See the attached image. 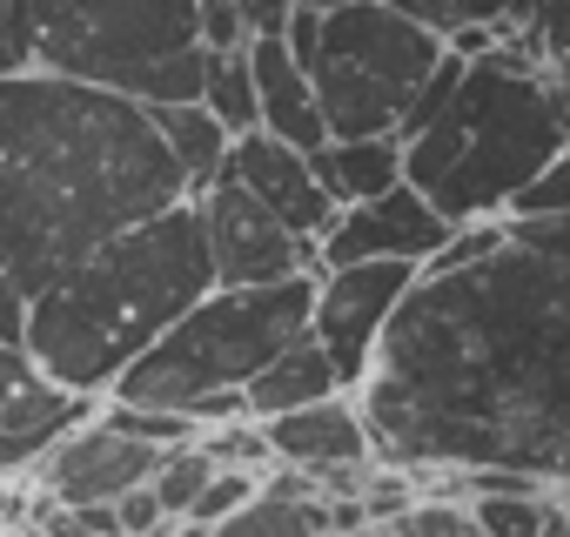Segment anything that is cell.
<instances>
[{
    "instance_id": "obj_1",
    "label": "cell",
    "mask_w": 570,
    "mask_h": 537,
    "mask_svg": "<svg viewBox=\"0 0 570 537\" xmlns=\"http://www.w3.org/2000/svg\"><path fill=\"white\" fill-rule=\"evenodd\" d=\"M356 403L396 470H523L570 490V262L510 242L423 276Z\"/></svg>"
},
{
    "instance_id": "obj_2",
    "label": "cell",
    "mask_w": 570,
    "mask_h": 537,
    "mask_svg": "<svg viewBox=\"0 0 570 537\" xmlns=\"http://www.w3.org/2000/svg\"><path fill=\"white\" fill-rule=\"evenodd\" d=\"M195 202L155 108L61 75L0 81V343L115 235Z\"/></svg>"
},
{
    "instance_id": "obj_3",
    "label": "cell",
    "mask_w": 570,
    "mask_h": 537,
    "mask_svg": "<svg viewBox=\"0 0 570 537\" xmlns=\"http://www.w3.org/2000/svg\"><path fill=\"white\" fill-rule=\"evenodd\" d=\"M215 290L222 283H215L202 202H181L115 235L108 248L75 262L55 290H41L21 343L55 383L108 403V390Z\"/></svg>"
},
{
    "instance_id": "obj_4",
    "label": "cell",
    "mask_w": 570,
    "mask_h": 537,
    "mask_svg": "<svg viewBox=\"0 0 570 537\" xmlns=\"http://www.w3.org/2000/svg\"><path fill=\"white\" fill-rule=\"evenodd\" d=\"M570 148V95L543 75L523 41L463 55V75L436 121L403 141L410 188L456 228L510 222L523 188Z\"/></svg>"
},
{
    "instance_id": "obj_5",
    "label": "cell",
    "mask_w": 570,
    "mask_h": 537,
    "mask_svg": "<svg viewBox=\"0 0 570 537\" xmlns=\"http://www.w3.org/2000/svg\"><path fill=\"white\" fill-rule=\"evenodd\" d=\"M28 14L41 75L141 108H188L208 88L202 0H28Z\"/></svg>"
},
{
    "instance_id": "obj_6",
    "label": "cell",
    "mask_w": 570,
    "mask_h": 537,
    "mask_svg": "<svg viewBox=\"0 0 570 537\" xmlns=\"http://www.w3.org/2000/svg\"><path fill=\"white\" fill-rule=\"evenodd\" d=\"M316 323V276L275 290H215L202 296L108 397L141 410H195L208 397L248 390L282 350H296Z\"/></svg>"
},
{
    "instance_id": "obj_7",
    "label": "cell",
    "mask_w": 570,
    "mask_h": 537,
    "mask_svg": "<svg viewBox=\"0 0 570 537\" xmlns=\"http://www.w3.org/2000/svg\"><path fill=\"white\" fill-rule=\"evenodd\" d=\"M443 61L450 35L390 8V0H350V8L323 14V48L309 61V81L323 95L330 141H370V135L403 141V121Z\"/></svg>"
},
{
    "instance_id": "obj_8",
    "label": "cell",
    "mask_w": 570,
    "mask_h": 537,
    "mask_svg": "<svg viewBox=\"0 0 570 537\" xmlns=\"http://www.w3.org/2000/svg\"><path fill=\"white\" fill-rule=\"evenodd\" d=\"M423 283L416 262H356V268H323L316 276V323L309 336L336 357L343 383L363 390L376 370V350L396 323V310L410 303V290Z\"/></svg>"
},
{
    "instance_id": "obj_9",
    "label": "cell",
    "mask_w": 570,
    "mask_h": 537,
    "mask_svg": "<svg viewBox=\"0 0 570 537\" xmlns=\"http://www.w3.org/2000/svg\"><path fill=\"white\" fill-rule=\"evenodd\" d=\"M195 202H202V222H208V255H215L222 290H275V283H296V276H323V255L282 215H268L242 182L222 175Z\"/></svg>"
},
{
    "instance_id": "obj_10",
    "label": "cell",
    "mask_w": 570,
    "mask_h": 537,
    "mask_svg": "<svg viewBox=\"0 0 570 537\" xmlns=\"http://www.w3.org/2000/svg\"><path fill=\"white\" fill-rule=\"evenodd\" d=\"M456 222L436 215L430 195H416L410 182L390 188L383 202H363V208H343V222L330 228L323 242V268H356V262H416L430 276V262L450 248Z\"/></svg>"
},
{
    "instance_id": "obj_11",
    "label": "cell",
    "mask_w": 570,
    "mask_h": 537,
    "mask_svg": "<svg viewBox=\"0 0 570 537\" xmlns=\"http://www.w3.org/2000/svg\"><path fill=\"white\" fill-rule=\"evenodd\" d=\"M161 457H168V450H155V443H141V437H121V430H108V423L95 417V423H81V430L35 470V497H41V504H68V510L121 504L128 490L155 484Z\"/></svg>"
},
{
    "instance_id": "obj_12",
    "label": "cell",
    "mask_w": 570,
    "mask_h": 537,
    "mask_svg": "<svg viewBox=\"0 0 570 537\" xmlns=\"http://www.w3.org/2000/svg\"><path fill=\"white\" fill-rule=\"evenodd\" d=\"M228 182H242L268 215H282L316 255H323V242H330V228L343 222V208L330 202V188H323V175H316V162L303 155V148H289V141H275V135H242L235 141V155H228Z\"/></svg>"
},
{
    "instance_id": "obj_13",
    "label": "cell",
    "mask_w": 570,
    "mask_h": 537,
    "mask_svg": "<svg viewBox=\"0 0 570 537\" xmlns=\"http://www.w3.org/2000/svg\"><path fill=\"white\" fill-rule=\"evenodd\" d=\"M262 437H268L282 470H303V477H336V470L376 463V437H370V417H363L356 390L330 397V403H309V410H289V417H268Z\"/></svg>"
},
{
    "instance_id": "obj_14",
    "label": "cell",
    "mask_w": 570,
    "mask_h": 537,
    "mask_svg": "<svg viewBox=\"0 0 570 537\" xmlns=\"http://www.w3.org/2000/svg\"><path fill=\"white\" fill-rule=\"evenodd\" d=\"M101 403L55 383L48 370L14 397V403H0V484H14V477H35L81 423H95Z\"/></svg>"
},
{
    "instance_id": "obj_15",
    "label": "cell",
    "mask_w": 570,
    "mask_h": 537,
    "mask_svg": "<svg viewBox=\"0 0 570 537\" xmlns=\"http://www.w3.org/2000/svg\"><path fill=\"white\" fill-rule=\"evenodd\" d=\"M248 61H255V95H262V135L289 141L303 155L330 148V115H323V95H316L309 68L296 61V48L282 35H255Z\"/></svg>"
},
{
    "instance_id": "obj_16",
    "label": "cell",
    "mask_w": 570,
    "mask_h": 537,
    "mask_svg": "<svg viewBox=\"0 0 570 537\" xmlns=\"http://www.w3.org/2000/svg\"><path fill=\"white\" fill-rule=\"evenodd\" d=\"M330 397H350V383H343L336 357H330L316 336H303L296 350H282V357L248 383V417H255V423H268V417H289V410L330 403Z\"/></svg>"
},
{
    "instance_id": "obj_17",
    "label": "cell",
    "mask_w": 570,
    "mask_h": 537,
    "mask_svg": "<svg viewBox=\"0 0 570 537\" xmlns=\"http://www.w3.org/2000/svg\"><path fill=\"white\" fill-rule=\"evenodd\" d=\"M330 202L336 208H363V202H383L390 188L410 182V162H403V141L396 135H370V141H330L309 155Z\"/></svg>"
},
{
    "instance_id": "obj_18",
    "label": "cell",
    "mask_w": 570,
    "mask_h": 537,
    "mask_svg": "<svg viewBox=\"0 0 570 537\" xmlns=\"http://www.w3.org/2000/svg\"><path fill=\"white\" fill-rule=\"evenodd\" d=\"M390 8L430 21L436 35H450L456 55H476V48H497V41H517L530 28V8L537 0H390Z\"/></svg>"
},
{
    "instance_id": "obj_19",
    "label": "cell",
    "mask_w": 570,
    "mask_h": 537,
    "mask_svg": "<svg viewBox=\"0 0 570 537\" xmlns=\"http://www.w3.org/2000/svg\"><path fill=\"white\" fill-rule=\"evenodd\" d=\"M155 121H161V135H168V148H175V162H181L188 188H195V195H208V188L228 175L235 135H228L202 101H188V108H155Z\"/></svg>"
},
{
    "instance_id": "obj_20",
    "label": "cell",
    "mask_w": 570,
    "mask_h": 537,
    "mask_svg": "<svg viewBox=\"0 0 570 537\" xmlns=\"http://www.w3.org/2000/svg\"><path fill=\"white\" fill-rule=\"evenodd\" d=\"M181 537H330V504L323 497H289V490H262L242 517L228 524H181Z\"/></svg>"
},
{
    "instance_id": "obj_21",
    "label": "cell",
    "mask_w": 570,
    "mask_h": 537,
    "mask_svg": "<svg viewBox=\"0 0 570 537\" xmlns=\"http://www.w3.org/2000/svg\"><path fill=\"white\" fill-rule=\"evenodd\" d=\"M202 108L242 141V135H255L262 128V95H255V61H248V48L242 55H208V88H202Z\"/></svg>"
},
{
    "instance_id": "obj_22",
    "label": "cell",
    "mask_w": 570,
    "mask_h": 537,
    "mask_svg": "<svg viewBox=\"0 0 570 537\" xmlns=\"http://www.w3.org/2000/svg\"><path fill=\"white\" fill-rule=\"evenodd\" d=\"M476 537H557V490H503L470 497Z\"/></svg>"
},
{
    "instance_id": "obj_23",
    "label": "cell",
    "mask_w": 570,
    "mask_h": 537,
    "mask_svg": "<svg viewBox=\"0 0 570 537\" xmlns=\"http://www.w3.org/2000/svg\"><path fill=\"white\" fill-rule=\"evenodd\" d=\"M215 457H208V443H181V450H168L161 457V470H155V497L168 504V517L175 524H188V510L202 504V490L215 484Z\"/></svg>"
},
{
    "instance_id": "obj_24",
    "label": "cell",
    "mask_w": 570,
    "mask_h": 537,
    "mask_svg": "<svg viewBox=\"0 0 570 537\" xmlns=\"http://www.w3.org/2000/svg\"><path fill=\"white\" fill-rule=\"evenodd\" d=\"M537 61H543V75L570 95V0H537L530 8V28L517 35Z\"/></svg>"
},
{
    "instance_id": "obj_25",
    "label": "cell",
    "mask_w": 570,
    "mask_h": 537,
    "mask_svg": "<svg viewBox=\"0 0 570 537\" xmlns=\"http://www.w3.org/2000/svg\"><path fill=\"white\" fill-rule=\"evenodd\" d=\"M262 490H268L262 470H215V484L202 490V504L188 510V524H202V530H208V524H228V517H242Z\"/></svg>"
},
{
    "instance_id": "obj_26",
    "label": "cell",
    "mask_w": 570,
    "mask_h": 537,
    "mask_svg": "<svg viewBox=\"0 0 570 537\" xmlns=\"http://www.w3.org/2000/svg\"><path fill=\"white\" fill-rule=\"evenodd\" d=\"M396 537H476V517L456 497H416L396 517Z\"/></svg>"
},
{
    "instance_id": "obj_27",
    "label": "cell",
    "mask_w": 570,
    "mask_h": 537,
    "mask_svg": "<svg viewBox=\"0 0 570 537\" xmlns=\"http://www.w3.org/2000/svg\"><path fill=\"white\" fill-rule=\"evenodd\" d=\"M14 75H41L35 14H28V0H0V81H14Z\"/></svg>"
},
{
    "instance_id": "obj_28",
    "label": "cell",
    "mask_w": 570,
    "mask_h": 537,
    "mask_svg": "<svg viewBox=\"0 0 570 537\" xmlns=\"http://www.w3.org/2000/svg\"><path fill=\"white\" fill-rule=\"evenodd\" d=\"M557 215H570V148L523 188V202L510 208V222H557Z\"/></svg>"
},
{
    "instance_id": "obj_29",
    "label": "cell",
    "mask_w": 570,
    "mask_h": 537,
    "mask_svg": "<svg viewBox=\"0 0 570 537\" xmlns=\"http://www.w3.org/2000/svg\"><path fill=\"white\" fill-rule=\"evenodd\" d=\"M255 41L248 14H242V0H202V48L208 55H242Z\"/></svg>"
},
{
    "instance_id": "obj_30",
    "label": "cell",
    "mask_w": 570,
    "mask_h": 537,
    "mask_svg": "<svg viewBox=\"0 0 570 537\" xmlns=\"http://www.w3.org/2000/svg\"><path fill=\"white\" fill-rule=\"evenodd\" d=\"M115 517H121V537H155V530H168V524H175V517H168V504L155 497V484L128 490V497L115 504Z\"/></svg>"
},
{
    "instance_id": "obj_31",
    "label": "cell",
    "mask_w": 570,
    "mask_h": 537,
    "mask_svg": "<svg viewBox=\"0 0 570 537\" xmlns=\"http://www.w3.org/2000/svg\"><path fill=\"white\" fill-rule=\"evenodd\" d=\"M510 242H523V248H543V255H563V262H570V215H557V222H510Z\"/></svg>"
},
{
    "instance_id": "obj_32",
    "label": "cell",
    "mask_w": 570,
    "mask_h": 537,
    "mask_svg": "<svg viewBox=\"0 0 570 537\" xmlns=\"http://www.w3.org/2000/svg\"><path fill=\"white\" fill-rule=\"evenodd\" d=\"M296 8H303V0H242V14H248L255 35H289Z\"/></svg>"
},
{
    "instance_id": "obj_33",
    "label": "cell",
    "mask_w": 570,
    "mask_h": 537,
    "mask_svg": "<svg viewBox=\"0 0 570 537\" xmlns=\"http://www.w3.org/2000/svg\"><path fill=\"white\" fill-rule=\"evenodd\" d=\"M303 8H316V14H336V8H350V0H303Z\"/></svg>"
},
{
    "instance_id": "obj_34",
    "label": "cell",
    "mask_w": 570,
    "mask_h": 537,
    "mask_svg": "<svg viewBox=\"0 0 570 537\" xmlns=\"http://www.w3.org/2000/svg\"><path fill=\"white\" fill-rule=\"evenodd\" d=\"M356 537H396V524H363Z\"/></svg>"
},
{
    "instance_id": "obj_35",
    "label": "cell",
    "mask_w": 570,
    "mask_h": 537,
    "mask_svg": "<svg viewBox=\"0 0 570 537\" xmlns=\"http://www.w3.org/2000/svg\"><path fill=\"white\" fill-rule=\"evenodd\" d=\"M155 537H181V524H168V530H155Z\"/></svg>"
},
{
    "instance_id": "obj_36",
    "label": "cell",
    "mask_w": 570,
    "mask_h": 537,
    "mask_svg": "<svg viewBox=\"0 0 570 537\" xmlns=\"http://www.w3.org/2000/svg\"><path fill=\"white\" fill-rule=\"evenodd\" d=\"M8 537H21V530H8Z\"/></svg>"
}]
</instances>
